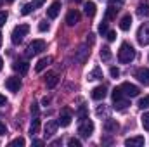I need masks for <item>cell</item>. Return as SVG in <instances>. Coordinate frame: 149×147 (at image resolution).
Instances as JSON below:
<instances>
[{
    "mask_svg": "<svg viewBox=\"0 0 149 147\" xmlns=\"http://www.w3.org/2000/svg\"><path fill=\"white\" fill-rule=\"evenodd\" d=\"M135 59V50L130 43H121L120 50H118V61L121 64H128Z\"/></svg>",
    "mask_w": 149,
    "mask_h": 147,
    "instance_id": "obj_1",
    "label": "cell"
},
{
    "mask_svg": "<svg viewBox=\"0 0 149 147\" xmlns=\"http://www.w3.org/2000/svg\"><path fill=\"white\" fill-rule=\"evenodd\" d=\"M28 31H30V26L28 24H17L14 30H12V35H10V40H12V43L14 45H19L24 37L28 35Z\"/></svg>",
    "mask_w": 149,
    "mask_h": 147,
    "instance_id": "obj_2",
    "label": "cell"
},
{
    "mask_svg": "<svg viewBox=\"0 0 149 147\" xmlns=\"http://www.w3.org/2000/svg\"><path fill=\"white\" fill-rule=\"evenodd\" d=\"M43 50H45V42H43V40H33V42L28 45V49H26V55H28V57H33V55L42 54Z\"/></svg>",
    "mask_w": 149,
    "mask_h": 147,
    "instance_id": "obj_3",
    "label": "cell"
},
{
    "mask_svg": "<svg viewBox=\"0 0 149 147\" xmlns=\"http://www.w3.org/2000/svg\"><path fill=\"white\" fill-rule=\"evenodd\" d=\"M78 133H80L83 139H88V137L94 133V123H92L90 119H87V118H85V119L81 121V125L78 126Z\"/></svg>",
    "mask_w": 149,
    "mask_h": 147,
    "instance_id": "obj_4",
    "label": "cell"
},
{
    "mask_svg": "<svg viewBox=\"0 0 149 147\" xmlns=\"http://www.w3.org/2000/svg\"><path fill=\"white\" fill-rule=\"evenodd\" d=\"M121 92H123V95H127V97H137L139 95V87L137 85H134V83H128V81H125V83H121Z\"/></svg>",
    "mask_w": 149,
    "mask_h": 147,
    "instance_id": "obj_5",
    "label": "cell"
},
{
    "mask_svg": "<svg viewBox=\"0 0 149 147\" xmlns=\"http://www.w3.org/2000/svg\"><path fill=\"white\" fill-rule=\"evenodd\" d=\"M137 40L141 45H149V23H144L139 31H137Z\"/></svg>",
    "mask_w": 149,
    "mask_h": 147,
    "instance_id": "obj_6",
    "label": "cell"
},
{
    "mask_svg": "<svg viewBox=\"0 0 149 147\" xmlns=\"http://www.w3.org/2000/svg\"><path fill=\"white\" fill-rule=\"evenodd\" d=\"M88 54H90V50H88V43H87V45H81V47L76 50L74 61H76V62H80V64H83V62L88 59Z\"/></svg>",
    "mask_w": 149,
    "mask_h": 147,
    "instance_id": "obj_7",
    "label": "cell"
},
{
    "mask_svg": "<svg viewBox=\"0 0 149 147\" xmlns=\"http://www.w3.org/2000/svg\"><path fill=\"white\" fill-rule=\"evenodd\" d=\"M5 87H7V90L9 92H19V88H21V80L17 78V76H10V78H7L5 80Z\"/></svg>",
    "mask_w": 149,
    "mask_h": 147,
    "instance_id": "obj_8",
    "label": "cell"
},
{
    "mask_svg": "<svg viewBox=\"0 0 149 147\" xmlns=\"http://www.w3.org/2000/svg\"><path fill=\"white\" fill-rule=\"evenodd\" d=\"M144 144H146V140H144V137H142V135L130 137V139H127V140H125V146H127V147H142Z\"/></svg>",
    "mask_w": 149,
    "mask_h": 147,
    "instance_id": "obj_9",
    "label": "cell"
},
{
    "mask_svg": "<svg viewBox=\"0 0 149 147\" xmlns=\"http://www.w3.org/2000/svg\"><path fill=\"white\" fill-rule=\"evenodd\" d=\"M71 119H73V116H71L70 109H63L59 119H57V123H59V126H68V125L71 123Z\"/></svg>",
    "mask_w": 149,
    "mask_h": 147,
    "instance_id": "obj_10",
    "label": "cell"
},
{
    "mask_svg": "<svg viewBox=\"0 0 149 147\" xmlns=\"http://www.w3.org/2000/svg\"><path fill=\"white\" fill-rule=\"evenodd\" d=\"M80 17H81V14H80L76 9L70 10L68 16H66V23H68V26H74L76 23H80Z\"/></svg>",
    "mask_w": 149,
    "mask_h": 147,
    "instance_id": "obj_11",
    "label": "cell"
},
{
    "mask_svg": "<svg viewBox=\"0 0 149 147\" xmlns=\"http://www.w3.org/2000/svg\"><path fill=\"white\" fill-rule=\"evenodd\" d=\"M106 94H108L106 87H104V85H99V87H95V88L92 90V99H94V101H102V99L106 97Z\"/></svg>",
    "mask_w": 149,
    "mask_h": 147,
    "instance_id": "obj_12",
    "label": "cell"
},
{
    "mask_svg": "<svg viewBox=\"0 0 149 147\" xmlns=\"http://www.w3.org/2000/svg\"><path fill=\"white\" fill-rule=\"evenodd\" d=\"M135 78H137L141 83L149 85V69L148 68H141V69H137V71H135Z\"/></svg>",
    "mask_w": 149,
    "mask_h": 147,
    "instance_id": "obj_13",
    "label": "cell"
},
{
    "mask_svg": "<svg viewBox=\"0 0 149 147\" xmlns=\"http://www.w3.org/2000/svg\"><path fill=\"white\" fill-rule=\"evenodd\" d=\"M59 12H61V2H54V3H50V7L47 9V16H49L50 19H56V17L59 16Z\"/></svg>",
    "mask_w": 149,
    "mask_h": 147,
    "instance_id": "obj_14",
    "label": "cell"
},
{
    "mask_svg": "<svg viewBox=\"0 0 149 147\" xmlns=\"http://www.w3.org/2000/svg\"><path fill=\"white\" fill-rule=\"evenodd\" d=\"M137 14L141 17H149V2L148 0H142L139 5H137Z\"/></svg>",
    "mask_w": 149,
    "mask_h": 147,
    "instance_id": "obj_15",
    "label": "cell"
},
{
    "mask_svg": "<svg viewBox=\"0 0 149 147\" xmlns=\"http://www.w3.org/2000/svg\"><path fill=\"white\" fill-rule=\"evenodd\" d=\"M57 126H59V123H57V121H47V125H45V137H47V139H50V137L56 133Z\"/></svg>",
    "mask_w": 149,
    "mask_h": 147,
    "instance_id": "obj_16",
    "label": "cell"
},
{
    "mask_svg": "<svg viewBox=\"0 0 149 147\" xmlns=\"http://www.w3.org/2000/svg\"><path fill=\"white\" fill-rule=\"evenodd\" d=\"M12 68H14L19 74H26L30 66H28V62H26V61H16V62L12 64Z\"/></svg>",
    "mask_w": 149,
    "mask_h": 147,
    "instance_id": "obj_17",
    "label": "cell"
},
{
    "mask_svg": "<svg viewBox=\"0 0 149 147\" xmlns=\"http://www.w3.org/2000/svg\"><path fill=\"white\" fill-rule=\"evenodd\" d=\"M104 130H106L108 133L116 132V130H118V121H116V119H111V118H108V119L104 121Z\"/></svg>",
    "mask_w": 149,
    "mask_h": 147,
    "instance_id": "obj_18",
    "label": "cell"
},
{
    "mask_svg": "<svg viewBox=\"0 0 149 147\" xmlns=\"http://www.w3.org/2000/svg\"><path fill=\"white\" fill-rule=\"evenodd\" d=\"M57 81H59V78H57L56 73H49L45 76V85H47V88H54V87L57 85Z\"/></svg>",
    "mask_w": 149,
    "mask_h": 147,
    "instance_id": "obj_19",
    "label": "cell"
},
{
    "mask_svg": "<svg viewBox=\"0 0 149 147\" xmlns=\"http://www.w3.org/2000/svg\"><path fill=\"white\" fill-rule=\"evenodd\" d=\"M130 26H132V16H130V14H127V16H123V17H121V21H120V30L128 31V30H130Z\"/></svg>",
    "mask_w": 149,
    "mask_h": 147,
    "instance_id": "obj_20",
    "label": "cell"
},
{
    "mask_svg": "<svg viewBox=\"0 0 149 147\" xmlns=\"http://www.w3.org/2000/svg\"><path fill=\"white\" fill-rule=\"evenodd\" d=\"M50 62H52V59H50V57H42V59H40V61L37 62L35 69H37L38 73H40V71H43V69H45V68H47Z\"/></svg>",
    "mask_w": 149,
    "mask_h": 147,
    "instance_id": "obj_21",
    "label": "cell"
},
{
    "mask_svg": "<svg viewBox=\"0 0 149 147\" xmlns=\"http://www.w3.org/2000/svg\"><path fill=\"white\" fill-rule=\"evenodd\" d=\"M101 78H102V71H101L99 66H95L90 73L87 74V80H101Z\"/></svg>",
    "mask_w": 149,
    "mask_h": 147,
    "instance_id": "obj_22",
    "label": "cell"
},
{
    "mask_svg": "<svg viewBox=\"0 0 149 147\" xmlns=\"http://www.w3.org/2000/svg\"><path fill=\"white\" fill-rule=\"evenodd\" d=\"M85 14H87L88 17H94V16H95V3H94V2H87V3H85Z\"/></svg>",
    "mask_w": 149,
    "mask_h": 147,
    "instance_id": "obj_23",
    "label": "cell"
},
{
    "mask_svg": "<svg viewBox=\"0 0 149 147\" xmlns=\"http://www.w3.org/2000/svg\"><path fill=\"white\" fill-rule=\"evenodd\" d=\"M113 102H114V106H113V107H114V109H118V111L125 109V107L128 106V101H127V99H123V97H121V99H116V101H113Z\"/></svg>",
    "mask_w": 149,
    "mask_h": 147,
    "instance_id": "obj_24",
    "label": "cell"
},
{
    "mask_svg": "<svg viewBox=\"0 0 149 147\" xmlns=\"http://www.w3.org/2000/svg\"><path fill=\"white\" fill-rule=\"evenodd\" d=\"M38 130H40V119L35 116L33 121H31V125H30V133H31V137H33L35 133H38Z\"/></svg>",
    "mask_w": 149,
    "mask_h": 147,
    "instance_id": "obj_25",
    "label": "cell"
},
{
    "mask_svg": "<svg viewBox=\"0 0 149 147\" xmlns=\"http://www.w3.org/2000/svg\"><path fill=\"white\" fill-rule=\"evenodd\" d=\"M101 59H102V61H109V59H111V49H109V47L104 45V47L101 49Z\"/></svg>",
    "mask_w": 149,
    "mask_h": 147,
    "instance_id": "obj_26",
    "label": "cell"
},
{
    "mask_svg": "<svg viewBox=\"0 0 149 147\" xmlns=\"http://www.w3.org/2000/svg\"><path fill=\"white\" fill-rule=\"evenodd\" d=\"M116 12H118V7L109 5L108 10H106V19H108V21H109V19H114V17H116Z\"/></svg>",
    "mask_w": 149,
    "mask_h": 147,
    "instance_id": "obj_27",
    "label": "cell"
},
{
    "mask_svg": "<svg viewBox=\"0 0 149 147\" xmlns=\"http://www.w3.org/2000/svg\"><path fill=\"white\" fill-rule=\"evenodd\" d=\"M137 106H139L141 109H148V107H149V95H144V97L139 101V104H137Z\"/></svg>",
    "mask_w": 149,
    "mask_h": 147,
    "instance_id": "obj_28",
    "label": "cell"
},
{
    "mask_svg": "<svg viewBox=\"0 0 149 147\" xmlns=\"http://www.w3.org/2000/svg\"><path fill=\"white\" fill-rule=\"evenodd\" d=\"M141 123H142L144 130H148V132H149V112H144V114H142V118H141Z\"/></svg>",
    "mask_w": 149,
    "mask_h": 147,
    "instance_id": "obj_29",
    "label": "cell"
},
{
    "mask_svg": "<svg viewBox=\"0 0 149 147\" xmlns=\"http://www.w3.org/2000/svg\"><path fill=\"white\" fill-rule=\"evenodd\" d=\"M33 10H35V9H33V5H31V3H26V5L23 7L21 14H23V16H28V14H30V12H33Z\"/></svg>",
    "mask_w": 149,
    "mask_h": 147,
    "instance_id": "obj_30",
    "label": "cell"
},
{
    "mask_svg": "<svg viewBox=\"0 0 149 147\" xmlns=\"http://www.w3.org/2000/svg\"><path fill=\"white\" fill-rule=\"evenodd\" d=\"M99 33H101V35L108 33V19H104V21L99 24Z\"/></svg>",
    "mask_w": 149,
    "mask_h": 147,
    "instance_id": "obj_31",
    "label": "cell"
},
{
    "mask_svg": "<svg viewBox=\"0 0 149 147\" xmlns=\"http://www.w3.org/2000/svg\"><path fill=\"white\" fill-rule=\"evenodd\" d=\"M111 97H113V101H116V99H121V97H123V92H121V88H114V90H113V94H111Z\"/></svg>",
    "mask_w": 149,
    "mask_h": 147,
    "instance_id": "obj_32",
    "label": "cell"
},
{
    "mask_svg": "<svg viewBox=\"0 0 149 147\" xmlns=\"http://www.w3.org/2000/svg\"><path fill=\"white\" fill-rule=\"evenodd\" d=\"M24 144H26V142H24V139H23V137H17V139H14V140H12V142H10V146H24Z\"/></svg>",
    "mask_w": 149,
    "mask_h": 147,
    "instance_id": "obj_33",
    "label": "cell"
},
{
    "mask_svg": "<svg viewBox=\"0 0 149 147\" xmlns=\"http://www.w3.org/2000/svg\"><path fill=\"white\" fill-rule=\"evenodd\" d=\"M38 30L40 31H49V23L47 21H40L38 23Z\"/></svg>",
    "mask_w": 149,
    "mask_h": 147,
    "instance_id": "obj_34",
    "label": "cell"
},
{
    "mask_svg": "<svg viewBox=\"0 0 149 147\" xmlns=\"http://www.w3.org/2000/svg\"><path fill=\"white\" fill-rule=\"evenodd\" d=\"M68 146L70 147H80L81 146V142H80L78 139H70V140H68Z\"/></svg>",
    "mask_w": 149,
    "mask_h": 147,
    "instance_id": "obj_35",
    "label": "cell"
},
{
    "mask_svg": "<svg viewBox=\"0 0 149 147\" xmlns=\"http://www.w3.org/2000/svg\"><path fill=\"white\" fill-rule=\"evenodd\" d=\"M5 23H7V12L2 10V12H0V26H3Z\"/></svg>",
    "mask_w": 149,
    "mask_h": 147,
    "instance_id": "obj_36",
    "label": "cell"
},
{
    "mask_svg": "<svg viewBox=\"0 0 149 147\" xmlns=\"http://www.w3.org/2000/svg\"><path fill=\"white\" fill-rule=\"evenodd\" d=\"M45 3V0H33L31 2V5H33V9H38V7H42Z\"/></svg>",
    "mask_w": 149,
    "mask_h": 147,
    "instance_id": "obj_37",
    "label": "cell"
},
{
    "mask_svg": "<svg viewBox=\"0 0 149 147\" xmlns=\"http://www.w3.org/2000/svg\"><path fill=\"white\" fill-rule=\"evenodd\" d=\"M123 2H125V0H109V5H113V7H120V5H123Z\"/></svg>",
    "mask_w": 149,
    "mask_h": 147,
    "instance_id": "obj_38",
    "label": "cell"
},
{
    "mask_svg": "<svg viewBox=\"0 0 149 147\" xmlns=\"http://www.w3.org/2000/svg\"><path fill=\"white\" fill-rule=\"evenodd\" d=\"M109 74H111L113 78H118V76H120V69H118V68H111V69H109Z\"/></svg>",
    "mask_w": 149,
    "mask_h": 147,
    "instance_id": "obj_39",
    "label": "cell"
},
{
    "mask_svg": "<svg viewBox=\"0 0 149 147\" xmlns=\"http://www.w3.org/2000/svg\"><path fill=\"white\" fill-rule=\"evenodd\" d=\"M3 135H7V126L0 121V137H3Z\"/></svg>",
    "mask_w": 149,
    "mask_h": 147,
    "instance_id": "obj_40",
    "label": "cell"
},
{
    "mask_svg": "<svg viewBox=\"0 0 149 147\" xmlns=\"http://www.w3.org/2000/svg\"><path fill=\"white\" fill-rule=\"evenodd\" d=\"M78 116H80L81 119H85V118H87V109H85V107H80V111H78Z\"/></svg>",
    "mask_w": 149,
    "mask_h": 147,
    "instance_id": "obj_41",
    "label": "cell"
},
{
    "mask_svg": "<svg viewBox=\"0 0 149 147\" xmlns=\"http://www.w3.org/2000/svg\"><path fill=\"white\" fill-rule=\"evenodd\" d=\"M108 40L109 42H114L116 40V31H108Z\"/></svg>",
    "mask_w": 149,
    "mask_h": 147,
    "instance_id": "obj_42",
    "label": "cell"
},
{
    "mask_svg": "<svg viewBox=\"0 0 149 147\" xmlns=\"http://www.w3.org/2000/svg\"><path fill=\"white\" fill-rule=\"evenodd\" d=\"M31 114L38 116V104H37V102H33V104H31Z\"/></svg>",
    "mask_w": 149,
    "mask_h": 147,
    "instance_id": "obj_43",
    "label": "cell"
},
{
    "mask_svg": "<svg viewBox=\"0 0 149 147\" xmlns=\"http://www.w3.org/2000/svg\"><path fill=\"white\" fill-rule=\"evenodd\" d=\"M5 104H7V99H5V95L0 94V106H5Z\"/></svg>",
    "mask_w": 149,
    "mask_h": 147,
    "instance_id": "obj_44",
    "label": "cell"
},
{
    "mask_svg": "<svg viewBox=\"0 0 149 147\" xmlns=\"http://www.w3.org/2000/svg\"><path fill=\"white\" fill-rule=\"evenodd\" d=\"M87 43H88V45H92V43H94V35H92V33L87 37Z\"/></svg>",
    "mask_w": 149,
    "mask_h": 147,
    "instance_id": "obj_45",
    "label": "cell"
},
{
    "mask_svg": "<svg viewBox=\"0 0 149 147\" xmlns=\"http://www.w3.org/2000/svg\"><path fill=\"white\" fill-rule=\"evenodd\" d=\"M33 146H43V140H38V139H33Z\"/></svg>",
    "mask_w": 149,
    "mask_h": 147,
    "instance_id": "obj_46",
    "label": "cell"
},
{
    "mask_svg": "<svg viewBox=\"0 0 149 147\" xmlns=\"http://www.w3.org/2000/svg\"><path fill=\"white\" fill-rule=\"evenodd\" d=\"M49 102H50V99H49V97H43V101H42V104H43V106H47Z\"/></svg>",
    "mask_w": 149,
    "mask_h": 147,
    "instance_id": "obj_47",
    "label": "cell"
},
{
    "mask_svg": "<svg viewBox=\"0 0 149 147\" xmlns=\"http://www.w3.org/2000/svg\"><path fill=\"white\" fill-rule=\"evenodd\" d=\"M50 146H52V147H57V146H61V140H54V142H52Z\"/></svg>",
    "mask_w": 149,
    "mask_h": 147,
    "instance_id": "obj_48",
    "label": "cell"
},
{
    "mask_svg": "<svg viewBox=\"0 0 149 147\" xmlns=\"http://www.w3.org/2000/svg\"><path fill=\"white\" fill-rule=\"evenodd\" d=\"M2 66H3V59L0 57V71H2Z\"/></svg>",
    "mask_w": 149,
    "mask_h": 147,
    "instance_id": "obj_49",
    "label": "cell"
},
{
    "mask_svg": "<svg viewBox=\"0 0 149 147\" xmlns=\"http://www.w3.org/2000/svg\"><path fill=\"white\" fill-rule=\"evenodd\" d=\"M0 45H2V33H0Z\"/></svg>",
    "mask_w": 149,
    "mask_h": 147,
    "instance_id": "obj_50",
    "label": "cell"
},
{
    "mask_svg": "<svg viewBox=\"0 0 149 147\" xmlns=\"http://www.w3.org/2000/svg\"><path fill=\"white\" fill-rule=\"evenodd\" d=\"M74 2H81V0H74Z\"/></svg>",
    "mask_w": 149,
    "mask_h": 147,
    "instance_id": "obj_51",
    "label": "cell"
},
{
    "mask_svg": "<svg viewBox=\"0 0 149 147\" xmlns=\"http://www.w3.org/2000/svg\"><path fill=\"white\" fill-rule=\"evenodd\" d=\"M7 2H14V0H7Z\"/></svg>",
    "mask_w": 149,
    "mask_h": 147,
    "instance_id": "obj_52",
    "label": "cell"
},
{
    "mask_svg": "<svg viewBox=\"0 0 149 147\" xmlns=\"http://www.w3.org/2000/svg\"><path fill=\"white\" fill-rule=\"evenodd\" d=\"M0 3H2V0H0Z\"/></svg>",
    "mask_w": 149,
    "mask_h": 147,
    "instance_id": "obj_53",
    "label": "cell"
}]
</instances>
